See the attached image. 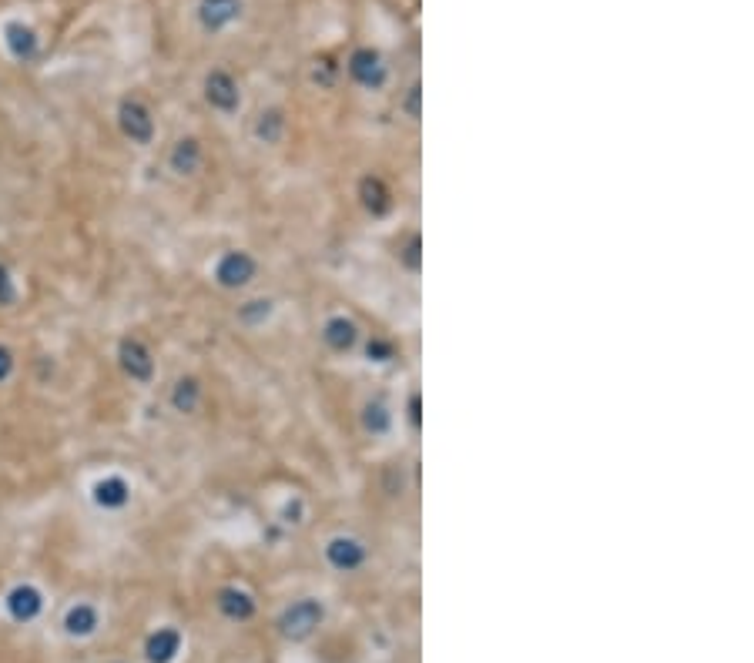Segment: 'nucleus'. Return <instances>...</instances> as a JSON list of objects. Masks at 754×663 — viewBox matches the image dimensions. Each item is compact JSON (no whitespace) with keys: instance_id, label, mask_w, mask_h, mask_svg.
Returning a JSON list of instances; mask_svg holds the SVG:
<instances>
[{"instance_id":"nucleus-1","label":"nucleus","mask_w":754,"mask_h":663,"mask_svg":"<svg viewBox=\"0 0 754 663\" xmlns=\"http://www.w3.org/2000/svg\"><path fill=\"white\" fill-rule=\"evenodd\" d=\"M259 278V258L242 248H228L212 262V282L225 292H242Z\"/></svg>"},{"instance_id":"nucleus-2","label":"nucleus","mask_w":754,"mask_h":663,"mask_svg":"<svg viewBox=\"0 0 754 663\" xmlns=\"http://www.w3.org/2000/svg\"><path fill=\"white\" fill-rule=\"evenodd\" d=\"M322 620H326V603L316 600V597H302V600H295L282 610V617H279L275 627H279V633L285 640L302 643L322 627Z\"/></svg>"},{"instance_id":"nucleus-3","label":"nucleus","mask_w":754,"mask_h":663,"mask_svg":"<svg viewBox=\"0 0 754 663\" xmlns=\"http://www.w3.org/2000/svg\"><path fill=\"white\" fill-rule=\"evenodd\" d=\"M114 118H118V131L124 134V141L138 144V148L155 144V134H158L155 111H151L141 98H121Z\"/></svg>"},{"instance_id":"nucleus-4","label":"nucleus","mask_w":754,"mask_h":663,"mask_svg":"<svg viewBox=\"0 0 754 663\" xmlns=\"http://www.w3.org/2000/svg\"><path fill=\"white\" fill-rule=\"evenodd\" d=\"M202 98L215 114L232 118V114L242 111V84H238L235 74L225 71V67H212L202 81Z\"/></svg>"},{"instance_id":"nucleus-5","label":"nucleus","mask_w":754,"mask_h":663,"mask_svg":"<svg viewBox=\"0 0 754 663\" xmlns=\"http://www.w3.org/2000/svg\"><path fill=\"white\" fill-rule=\"evenodd\" d=\"M346 74L362 91H383L389 84V61L379 47H356L346 61Z\"/></svg>"},{"instance_id":"nucleus-6","label":"nucleus","mask_w":754,"mask_h":663,"mask_svg":"<svg viewBox=\"0 0 754 663\" xmlns=\"http://www.w3.org/2000/svg\"><path fill=\"white\" fill-rule=\"evenodd\" d=\"M118 369L124 372V379H131L135 386H151L155 382V352L148 349L145 339L138 335H124L118 342Z\"/></svg>"},{"instance_id":"nucleus-7","label":"nucleus","mask_w":754,"mask_h":663,"mask_svg":"<svg viewBox=\"0 0 754 663\" xmlns=\"http://www.w3.org/2000/svg\"><path fill=\"white\" fill-rule=\"evenodd\" d=\"M248 11L245 0H198L195 4V21L202 27V34H225L232 31L235 24H242V17Z\"/></svg>"},{"instance_id":"nucleus-8","label":"nucleus","mask_w":754,"mask_h":663,"mask_svg":"<svg viewBox=\"0 0 754 663\" xmlns=\"http://www.w3.org/2000/svg\"><path fill=\"white\" fill-rule=\"evenodd\" d=\"M322 553H326V563L336 573H356L369 560V546L362 543L359 536H352V533L329 536L326 546H322Z\"/></svg>"},{"instance_id":"nucleus-9","label":"nucleus","mask_w":754,"mask_h":663,"mask_svg":"<svg viewBox=\"0 0 754 663\" xmlns=\"http://www.w3.org/2000/svg\"><path fill=\"white\" fill-rule=\"evenodd\" d=\"M0 37H4V51L14 57L17 64H34L37 57H41V34H37L34 24L21 21V17H11V21L4 24V31H0Z\"/></svg>"},{"instance_id":"nucleus-10","label":"nucleus","mask_w":754,"mask_h":663,"mask_svg":"<svg viewBox=\"0 0 754 663\" xmlns=\"http://www.w3.org/2000/svg\"><path fill=\"white\" fill-rule=\"evenodd\" d=\"M4 610L14 623H34L44 613V593L41 586L34 583H17L7 590L4 597Z\"/></svg>"},{"instance_id":"nucleus-11","label":"nucleus","mask_w":754,"mask_h":663,"mask_svg":"<svg viewBox=\"0 0 754 663\" xmlns=\"http://www.w3.org/2000/svg\"><path fill=\"white\" fill-rule=\"evenodd\" d=\"M205 165V148L202 141L195 138V134H188V138H178L175 144H171L168 151V171L178 178H192L198 175Z\"/></svg>"},{"instance_id":"nucleus-12","label":"nucleus","mask_w":754,"mask_h":663,"mask_svg":"<svg viewBox=\"0 0 754 663\" xmlns=\"http://www.w3.org/2000/svg\"><path fill=\"white\" fill-rule=\"evenodd\" d=\"M215 610L222 613L228 623H248L255 617V610H259V603L248 590L242 586H222V590L215 593Z\"/></svg>"},{"instance_id":"nucleus-13","label":"nucleus","mask_w":754,"mask_h":663,"mask_svg":"<svg viewBox=\"0 0 754 663\" xmlns=\"http://www.w3.org/2000/svg\"><path fill=\"white\" fill-rule=\"evenodd\" d=\"M91 503L104 509V513H121V509L131 503V483L118 473L101 476L98 483L91 486Z\"/></svg>"},{"instance_id":"nucleus-14","label":"nucleus","mask_w":754,"mask_h":663,"mask_svg":"<svg viewBox=\"0 0 754 663\" xmlns=\"http://www.w3.org/2000/svg\"><path fill=\"white\" fill-rule=\"evenodd\" d=\"M98 627H101V610L88 600L71 603V607L64 610V617H61V630L68 633L71 640H88V637L98 633Z\"/></svg>"},{"instance_id":"nucleus-15","label":"nucleus","mask_w":754,"mask_h":663,"mask_svg":"<svg viewBox=\"0 0 754 663\" xmlns=\"http://www.w3.org/2000/svg\"><path fill=\"white\" fill-rule=\"evenodd\" d=\"M359 339H362V332H359L356 319H349V315H329V319L322 322V342L329 345V352L349 355L359 345Z\"/></svg>"},{"instance_id":"nucleus-16","label":"nucleus","mask_w":754,"mask_h":663,"mask_svg":"<svg viewBox=\"0 0 754 663\" xmlns=\"http://www.w3.org/2000/svg\"><path fill=\"white\" fill-rule=\"evenodd\" d=\"M359 205L366 208L369 218H386L393 211V188L379 175H366L359 181Z\"/></svg>"},{"instance_id":"nucleus-17","label":"nucleus","mask_w":754,"mask_h":663,"mask_svg":"<svg viewBox=\"0 0 754 663\" xmlns=\"http://www.w3.org/2000/svg\"><path fill=\"white\" fill-rule=\"evenodd\" d=\"M181 643H185V637H181L178 627L151 630L145 637V660L148 663H175L181 653Z\"/></svg>"},{"instance_id":"nucleus-18","label":"nucleus","mask_w":754,"mask_h":663,"mask_svg":"<svg viewBox=\"0 0 754 663\" xmlns=\"http://www.w3.org/2000/svg\"><path fill=\"white\" fill-rule=\"evenodd\" d=\"M359 422H362V432L372 439L389 436V432H393V422H396L393 406H389L386 399H369L359 412Z\"/></svg>"},{"instance_id":"nucleus-19","label":"nucleus","mask_w":754,"mask_h":663,"mask_svg":"<svg viewBox=\"0 0 754 663\" xmlns=\"http://www.w3.org/2000/svg\"><path fill=\"white\" fill-rule=\"evenodd\" d=\"M202 396H205L202 382H198L195 376H181V379H175V386H171L168 402L178 416H195L198 406H202Z\"/></svg>"},{"instance_id":"nucleus-20","label":"nucleus","mask_w":754,"mask_h":663,"mask_svg":"<svg viewBox=\"0 0 754 663\" xmlns=\"http://www.w3.org/2000/svg\"><path fill=\"white\" fill-rule=\"evenodd\" d=\"M285 131H289V118H285L282 108H265L255 114L252 138L259 144H279L285 138Z\"/></svg>"},{"instance_id":"nucleus-21","label":"nucleus","mask_w":754,"mask_h":663,"mask_svg":"<svg viewBox=\"0 0 754 663\" xmlns=\"http://www.w3.org/2000/svg\"><path fill=\"white\" fill-rule=\"evenodd\" d=\"M238 322L245 325V329H262L265 322H272L275 315V299H265V295H259V299H248L238 305Z\"/></svg>"},{"instance_id":"nucleus-22","label":"nucleus","mask_w":754,"mask_h":663,"mask_svg":"<svg viewBox=\"0 0 754 663\" xmlns=\"http://www.w3.org/2000/svg\"><path fill=\"white\" fill-rule=\"evenodd\" d=\"M396 258H399V265L406 268V272H419L423 268V238H419L416 232L413 235H406V242L399 245V252H396Z\"/></svg>"},{"instance_id":"nucleus-23","label":"nucleus","mask_w":754,"mask_h":663,"mask_svg":"<svg viewBox=\"0 0 754 663\" xmlns=\"http://www.w3.org/2000/svg\"><path fill=\"white\" fill-rule=\"evenodd\" d=\"M21 302V285H17L14 272L0 262V309H14Z\"/></svg>"},{"instance_id":"nucleus-24","label":"nucleus","mask_w":754,"mask_h":663,"mask_svg":"<svg viewBox=\"0 0 754 663\" xmlns=\"http://www.w3.org/2000/svg\"><path fill=\"white\" fill-rule=\"evenodd\" d=\"M366 359L376 362V365H386L396 359V345L383 339V335H372V339L366 342Z\"/></svg>"},{"instance_id":"nucleus-25","label":"nucleus","mask_w":754,"mask_h":663,"mask_svg":"<svg viewBox=\"0 0 754 663\" xmlns=\"http://www.w3.org/2000/svg\"><path fill=\"white\" fill-rule=\"evenodd\" d=\"M336 71H339V64L332 61V57H319V61L312 64V81L322 84V88H329V84L336 81Z\"/></svg>"},{"instance_id":"nucleus-26","label":"nucleus","mask_w":754,"mask_h":663,"mask_svg":"<svg viewBox=\"0 0 754 663\" xmlns=\"http://www.w3.org/2000/svg\"><path fill=\"white\" fill-rule=\"evenodd\" d=\"M14 369H17V355H14V349H11V345L0 342V386H4V382L14 376Z\"/></svg>"},{"instance_id":"nucleus-27","label":"nucleus","mask_w":754,"mask_h":663,"mask_svg":"<svg viewBox=\"0 0 754 663\" xmlns=\"http://www.w3.org/2000/svg\"><path fill=\"white\" fill-rule=\"evenodd\" d=\"M419 98H423V91H419V84H409L406 98H403V104H399V108L406 111V118H409V121H419Z\"/></svg>"},{"instance_id":"nucleus-28","label":"nucleus","mask_w":754,"mask_h":663,"mask_svg":"<svg viewBox=\"0 0 754 663\" xmlns=\"http://www.w3.org/2000/svg\"><path fill=\"white\" fill-rule=\"evenodd\" d=\"M302 516H305V503L299 496H292V499H285V506H282V520L285 523H292V526H299L302 523Z\"/></svg>"},{"instance_id":"nucleus-29","label":"nucleus","mask_w":754,"mask_h":663,"mask_svg":"<svg viewBox=\"0 0 754 663\" xmlns=\"http://www.w3.org/2000/svg\"><path fill=\"white\" fill-rule=\"evenodd\" d=\"M406 419H409V426H413V429H419V422H423V416H419V392H413L409 402H406Z\"/></svg>"},{"instance_id":"nucleus-30","label":"nucleus","mask_w":754,"mask_h":663,"mask_svg":"<svg viewBox=\"0 0 754 663\" xmlns=\"http://www.w3.org/2000/svg\"><path fill=\"white\" fill-rule=\"evenodd\" d=\"M114 663H124V660H114Z\"/></svg>"}]
</instances>
